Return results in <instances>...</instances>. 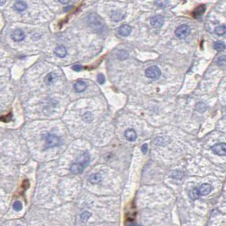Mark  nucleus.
Instances as JSON below:
<instances>
[{
  "label": "nucleus",
  "mask_w": 226,
  "mask_h": 226,
  "mask_svg": "<svg viewBox=\"0 0 226 226\" xmlns=\"http://www.w3.org/2000/svg\"><path fill=\"white\" fill-rule=\"evenodd\" d=\"M87 20H88L90 25L95 29L98 33H103L105 32L106 26L104 25L102 19L99 17L98 15L95 14H90L87 16Z\"/></svg>",
  "instance_id": "obj_1"
},
{
  "label": "nucleus",
  "mask_w": 226,
  "mask_h": 226,
  "mask_svg": "<svg viewBox=\"0 0 226 226\" xmlns=\"http://www.w3.org/2000/svg\"><path fill=\"white\" fill-rule=\"evenodd\" d=\"M44 140L46 145L48 148H54V147H57L60 144V139L59 136L53 135V134H49L47 133L44 136Z\"/></svg>",
  "instance_id": "obj_2"
},
{
  "label": "nucleus",
  "mask_w": 226,
  "mask_h": 226,
  "mask_svg": "<svg viewBox=\"0 0 226 226\" xmlns=\"http://www.w3.org/2000/svg\"><path fill=\"white\" fill-rule=\"evenodd\" d=\"M145 75L148 78L151 79V80H157L161 76L162 72L157 66L154 65V66H151L146 69Z\"/></svg>",
  "instance_id": "obj_3"
},
{
  "label": "nucleus",
  "mask_w": 226,
  "mask_h": 226,
  "mask_svg": "<svg viewBox=\"0 0 226 226\" xmlns=\"http://www.w3.org/2000/svg\"><path fill=\"white\" fill-rule=\"evenodd\" d=\"M175 36L180 39H184L187 37L189 34L191 33V29L187 25H180L175 31Z\"/></svg>",
  "instance_id": "obj_4"
},
{
  "label": "nucleus",
  "mask_w": 226,
  "mask_h": 226,
  "mask_svg": "<svg viewBox=\"0 0 226 226\" xmlns=\"http://www.w3.org/2000/svg\"><path fill=\"white\" fill-rule=\"evenodd\" d=\"M212 151L213 153L219 156H225L226 153V145L225 143H218L213 146L211 148Z\"/></svg>",
  "instance_id": "obj_5"
},
{
  "label": "nucleus",
  "mask_w": 226,
  "mask_h": 226,
  "mask_svg": "<svg viewBox=\"0 0 226 226\" xmlns=\"http://www.w3.org/2000/svg\"><path fill=\"white\" fill-rule=\"evenodd\" d=\"M164 23V18L163 17L162 15H158L153 16L151 19V25H152V27L154 28H160L163 25Z\"/></svg>",
  "instance_id": "obj_6"
},
{
  "label": "nucleus",
  "mask_w": 226,
  "mask_h": 226,
  "mask_svg": "<svg viewBox=\"0 0 226 226\" xmlns=\"http://www.w3.org/2000/svg\"><path fill=\"white\" fill-rule=\"evenodd\" d=\"M90 159H91V157H90V154L88 152H86L82 153L81 155H80L77 159V162L79 164H81V166H83L84 168H86L87 166V164L90 162Z\"/></svg>",
  "instance_id": "obj_7"
},
{
  "label": "nucleus",
  "mask_w": 226,
  "mask_h": 226,
  "mask_svg": "<svg viewBox=\"0 0 226 226\" xmlns=\"http://www.w3.org/2000/svg\"><path fill=\"white\" fill-rule=\"evenodd\" d=\"M25 36L24 31L20 29L15 30L11 34V38L15 42H21V41L25 39Z\"/></svg>",
  "instance_id": "obj_8"
},
{
  "label": "nucleus",
  "mask_w": 226,
  "mask_h": 226,
  "mask_svg": "<svg viewBox=\"0 0 226 226\" xmlns=\"http://www.w3.org/2000/svg\"><path fill=\"white\" fill-rule=\"evenodd\" d=\"M197 190L200 196H207L212 192V186L207 183H204L197 188Z\"/></svg>",
  "instance_id": "obj_9"
},
{
  "label": "nucleus",
  "mask_w": 226,
  "mask_h": 226,
  "mask_svg": "<svg viewBox=\"0 0 226 226\" xmlns=\"http://www.w3.org/2000/svg\"><path fill=\"white\" fill-rule=\"evenodd\" d=\"M131 31H132L131 26L125 24V25H120V26L119 27L118 32L119 34L120 35V36H122V37H127V36H129V35L131 34Z\"/></svg>",
  "instance_id": "obj_10"
},
{
  "label": "nucleus",
  "mask_w": 226,
  "mask_h": 226,
  "mask_svg": "<svg viewBox=\"0 0 226 226\" xmlns=\"http://www.w3.org/2000/svg\"><path fill=\"white\" fill-rule=\"evenodd\" d=\"M125 136L129 142H135L137 138V134L133 129H127L125 131Z\"/></svg>",
  "instance_id": "obj_11"
},
{
  "label": "nucleus",
  "mask_w": 226,
  "mask_h": 226,
  "mask_svg": "<svg viewBox=\"0 0 226 226\" xmlns=\"http://www.w3.org/2000/svg\"><path fill=\"white\" fill-rule=\"evenodd\" d=\"M87 88V84L86 83L85 81H78L74 84L75 91L76 92H79V93L83 92Z\"/></svg>",
  "instance_id": "obj_12"
},
{
  "label": "nucleus",
  "mask_w": 226,
  "mask_h": 226,
  "mask_svg": "<svg viewBox=\"0 0 226 226\" xmlns=\"http://www.w3.org/2000/svg\"><path fill=\"white\" fill-rule=\"evenodd\" d=\"M85 168L81 166V164H79L78 163H74L71 166H70V171L73 173L74 175H79L83 172Z\"/></svg>",
  "instance_id": "obj_13"
},
{
  "label": "nucleus",
  "mask_w": 226,
  "mask_h": 226,
  "mask_svg": "<svg viewBox=\"0 0 226 226\" xmlns=\"http://www.w3.org/2000/svg\"><path fill=\"white\" fill-rule=\"evenodd\" d=\"M54 54H56L59 58H64L67 54V49L64 46H58L54 49Z\"/></svg>",
  "instance_id": "obj_14"
},
{
  "label": "nucleus",
  "mask_w": 226,
  "mask_h": 226,
  "mask_svg": "<svg viewBox=\"0 0 226 226\" xmlns=\"http://www.w3.org/2000/svg\"><path fill=\"white\" fill-rule=\"evenodd\" d=\"M111 19L115 21V22H119L120 20H123V18L125 17V15L122 12L119 11V10H114V11H112L111 13Z\"/></svg>",
  "instance_id": "obj_15"
},
{
  "label": "nucleus",
  "mask_w": 226,
  "mask_h": 226,
  "mask_svg": "<svg viewBox=\"0 0 226 226\" xmlns=\"http://www.w3.org/2000/svg\"><path fill=\"white\" fill-rule=\"evenodd\" d=\"M89 182H91L92 184H99L100 182L102 181V175L98 174V173H95V174H92L88 178Z\"/></svg>",
  "instance_id": "obj_16"
},
{
  "label": "nucleus",
  "mask_w": 226,
  "mask_h": 226,
  "mask_svg": "<svg viewBox=\"0 0 226 226\" xmlns=\"http://www.w3.org/2000/svg\"><path fill=\"white\" fill-rule=\"evenodd\" d=\"M56 75L54 74V72H51V73H48V74L46 76H45L44 78V81L46 85H48V86H49V85H52V84L54 83V80L56 79Z\"/></svg>",
  "instance_id": "obj_17"
},
{
  "label": "nucleus",
  "mask_w": 226,
  "mask_h": 226,
  "mask_svg": "<svg viewBox=\"0 0 226 226\" xmlns=\"http://www.w3.org/2000/svg\"><path fill=\"white\" fill-rule=\"evenodd\" d=\"M26 8H27V4L24 1H18L15 4V9L19 12L24 11V10H26Z\"/></svg>",
  "instance_id": "obj_18"
},
{
  "label": "nucleus",
  "mask_w": 226,
  "mask_h": 226,
  "mask_svg": "<svg viewBox=\"0 0 226 226\" xmlns=\"http://www.w3.org/2000/svg\"><path fill=\"white\" fill-rule=\"evenodd\" d=\"M82 119L86 123H91L93 120V115L91 112H86L82 116Z\"/></svg>",
  "instance_id": "obj_19"
},
{
  "label": "nucleus",
  "mask_w": 226,
  "mask_h": 226,
  "mask_svg": "<svg viewBox=\"0 0 226 226\" xmlns=\"http://www.w3.org/2000/svg\"><path fill=\"white\" fill-rule=\"evenodd\" d=\"M128 57H129V54H128V52L125 51V50H120V51H119L118 54H117V58L119 60L126 59Z\"/></svg>",
  "instance_id": "obj_20"
},
{
  "label": "nucleus",
  "mask_w": 226,
  "mask_h": 226,
  "mask_svg": "<svg viewBox=\"0 0 226 226\" xmlns=\"http://www.w3.org/2000/svg\"><path fill=\"white\" fill-rule=\"evenodd\" d=\"M213 47H214V48H215L217 51H219V52H222V51H224L225 48V45L222 42H215V43H213Z\"/></svg>",
  "instance_id": "obj_21"
},
{
  "label": "nucleus",
  "mask_w": 226,
  "mask_h": 226,
  "mask_svg": "<svg viewBox=\"0 0 226 226\" xmlns=\"http://www.w3.org/2000/svg\"><path fill=\"white\" fill-rule=\"evenodd\" d=\"M215 33L219 36H224L226 32V27L225 25H220L215 28Z\"/></svg>",
  "instance_id": "obj_22"
},
{
  "label": "nucleus",
  "mask_w": 226,
  "mask_h": 226,
  "mask_svg": "<svg viewBox=\"0 0 226 226\" xmlns=\"http://www.w3.org/2000/svg\"><path fill=\"white\" fill-rule=\"evenodd\" d=\"M92 216V214H91V213L88 211H85L83 212L81 214V220L82 223H86V222L89 219H90V217Z\"/></svg>",
  "instance_id": "obj_23"
},
{
  "label": "nucleus",
  "mask_w": 226,
  "mask_h": 226,
  "mask_svg": "<svg viewBox=\"0 0 226 226\" xmlns=\"http://www.w3.org/2000/svg\"><path fill=\"white\" fill-rule=\"evenodd\" d=\"M196 109L197 111L200 112V113H203L207 110V105L206 103H198L196 105Z\"/></svg>",
  "instance_id": "obj_24"
},
{
  "label": "nucleus",
  "mask_w": 226,
  "mask_h": 226,
  "mask_svg": "<svg viewBox=\"0 0 226 226\" xmlns=\"http://www.w3.org/2000/svg\"><path fill=\"white\" fill-rule=\"evenodd\" d=\"M189 196L190 197L192 198V200H196L197 199L198 197H199V193H198V190H197V188H194V189H192V191L190 192L189 193Z\"/></svg>",
  "instance_id": "obj_25"
},
{
  "label": "nucleus",
  "mask_w": 226,
  "mask_h": 226,
  "mask_svg": "<svg viewBox=\"0 0 226 226\" xmlns=\"http://www.w3.org/2000/svg\"><path fill=\"white\" fill-rule=\"evenodd\" d=\"M13 208H14L15 211H20V210L22 209V203H21L20 201H15L14 204H13Z\"/></svg>",
  "instance_id": "obj_26"
},
{
  "label": "nucleus",
  "mask_w": 226,
  "mask_h": 226,
  "mask_svg": "<svg viewBox=\"0 0 226 226\" xmlns=\"http://www.w3.org/2000/svg\"><path fill=\"white\" fill-rule=\"evenodd\" d=\"M98 82L99 84H103L104 82H105V77H104V75L102 74H99L98 75Z\"/></svg>",
  "instance_id": "obj_27"
},
{
  "label": "nucleus",
  "mask_w": 226,
  "mask_h": 226,
  "mask_svg": "<svg viewBox=\"0 0 226 226\" xmlns=\"http://www.w3.org/2000/svg\"><path fill=\"white\" fill-rule=\"evenodd\" d=\"M218 64H219V65H221V66H224V65L225 64V56H221V57H219Z\"/></svg>",
  "instance_id": "obj_28"
},
{
  "label": "nucleus",
  "mask_w": 226,
  "mask_h": 226,
  "mask_svg": "<svg viewBox=\"0 0 226 226\" xmlns=\"http://www.w3.org/2000/svg\"><path fill=\"white\" fill-rule=\"evenodd\" d=\"M72 69L75 71H81L82 69V66L80 65V64H75V65H73L72 66Z\"/></svg>",
  "instance_id": "obj_29"
},
{
  "label": "nucleus",
  "mask_w": 226,
  "mask_h": 226,
  "mask_svg": "<svg viewBox=\"0 0 226 226\" xmlns=\"http://www.w3.org/2000/svg\"><path fill=\"white\" fill-rule=\"evenodd\" d=\"M148 144H143L142 147V152L143 154H147V153H148Z\"/></svg>",
  "instance_id": "obj_30"
},
{
  "label": "nucleus",
  "mask_w": 226,
  "mask_h": 226,
  "mask_svg": "<svg viewBox=\"0 0 226 226\" xmlns=\"http://www.w3.org/2000/svg\"><path fill=\"white\" fill-rule=\"evenodd\" d=\"M155 4H157V5H159V6H161V7H163H163H165V6H166V4H168L169 3H168V2H156Z\"/></svg>",
  "instance_id": "obj_31"
},
{
  "label": "nucleus",
  "mask_w": 226,
  "mask_h": 226,
  "mask_svg": "<svg viewBox=\"0 0 226 226\" xmlns=\"http://www.w3.org/2000/svg\"><path fill=\"white\" fill-rule=\"evenodd\" d=\"M59 3H61L63 4H69V1H59Z\"/></svg>",
  "instance_id": "obj_32"
},
{
  "label": "nucleus",
  "mask_w": 226,
  "mask_h": 226,
  "mask_svg": "<svg viewBox=\"0 0 226 226\" xmlns=\"http://www.w3.org/2000/svg\"><path fill=\"white\" fill-rule=\"evenodd\" d=\"M5 1H0V6H2V5H4L5 4Z\"/></svg>",
  "instance_id": "obj_33"
},
{
  "label": "nucleus",
  "mask_w": 226,
  "mask_h": 226,
  "mask_svg": "<svg viewBox=\"0 0 226 226\" xmlns=\"http://www.w3.org/2000/svg\"><path fill=\"white\" fill-rule=\"evenodd\" d=\"M71 7H72V6H68V8H65L64 10V11H67V10H70V9H71Z\"/></svg>",
  "instance_id": "obj_34"
},
{
  "label": "nucleus",
  "mask_w": 226,
  "mask_h": 226,
  "mask_svg": "<svg viewBox=\"0 0 226 226\" xmlns=\"http://www.w3.org/2000/svg\"><path fill=\"white\" fill-rule=\"evenodd\" d=\"M139 226H141V225H139Z\"/></svg>",
  "instance_id": "obj_35"
}]
</instances>
